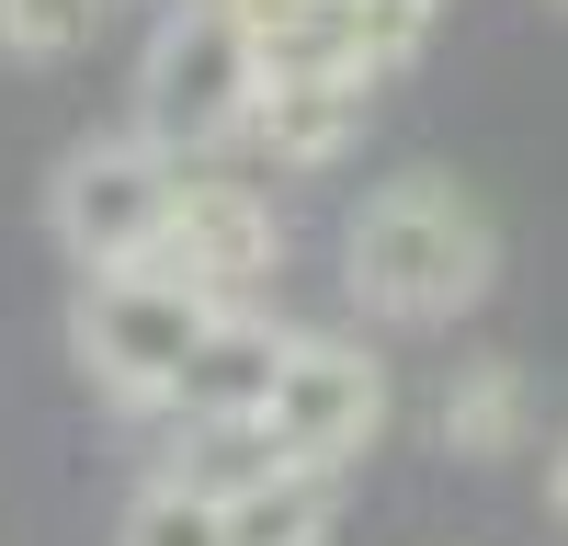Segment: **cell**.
Here are the masks:
<instances>
[{
    "instance_id": "cell-1",
    "label": "cell",
    "mask_w": 568,
    "mask_h": 546,
    "mask_svg": "<svg viewBox=\"0 0 568 546\" xmlns=\"http://www.w3.org/2000/svg\"><path fill=\"white\" fill-rule=\"evenodd\" d=\"M342 285H353V307L398 318V331H444V318H466V307L500 285V228L478 216L466 182L398 171V182H375L364 216H353Z\"/></svg>"
},
{
    "instance_id": "cell-2",
    "label": "cell",
    "mask_w": 568,
    "mask_h": 546,
    "mask_svg": "<svg viewBox=\"0 0 568 546\" xmlns=\"http://www.w3.org/2000/svg\"><path fill=\"white\" fill-rule=\"evenodd\" d=\"M375 433H387V364L364 342H342V331H284V364H273V387L251 410V444L273 467L342 478Z\"/></svg>"
},
{
    "instance_id": "cell-3",
    "label": "cell",
    "mask_w": 568,
    "mask_h": 546,
    "mask_svg": "<svg viewBox=\"0 0 568 546\" xmlns=\"http://www.w3.org/2000/svg\"><path fill=\"white\" fill-rule=\"evenodd\" d=\"M205 318H216V296L171 285V273H149V262H136V273H91L80 307H69V353H80V376L103 387L114 410H160Z\"/></svg>"
},
{
    "instance_id": "cell-4",
    "label": "cell",
    "mask_w": 568,
    "mask_h": 546,
    "mask_svg": "<svg viewBox=\"0 0 568 546\" xmlns=\"http://www.w3.org/2000/svg\"><path fill=\"white\" fill-rule=\"evenodd\" d=\"M251 34L216 12V0H171L160 34H149V69H136V136L149 149H216L240 136V103H251Z\"/></svg>"
},
{
    "instance_id": "cell-5",
    "label": "cell",
    "mask_w": 568,
    "mask_h": 546,
    "mask_svg": "<svg viewBox=\"0 0 568 546\" xmlns=\"http://www.w3.org/2000/svg\"><path fill=\"white\" fill-rule=\"evenodd\" d=\"M160 205H171V149H149L136 125L69 149L58 182H45V228L80 273H136L160 251Z\"/></svg>"
},
{
    "instance_id": "cell-6",
    "label": "cell",
    "mask_w": 568,
    "mask_h": 546,
    "mask_svg": "<svg viewBox=\"0 0 568 546\" xmlns=\"http://www.w3.org/2000/svg\"><path fill=\"white\" fill-rule=\"evenodd\" d=\"M273 262H284L273 194H251V182H227V171H194V182L171 171L149 273H171V285H194V296H216V307H240L251 285H273Z\"/></svg>"
},
{
    "instance_id": "cell-7",
    "label": "cell",
    "mask_w": 568,
    "mask_h": 546,
    "mask_svg": "<svg viewBox=\"0 0 568 546\" xmlns=\"http://www.w3.org/2000/svg\"><path fill=\"white\" fill-rule=\"evenodd\" d=\"M375 114V80L342 69V58H284V69H251V103H240V136H262L273 171H329L364 136Z\"/></svg>"
},
{
    "instance_id": "cell-8",
    "label": "cell",
    "mask_w": 568,
    "mask_h": 546,
    "mask_svg": "<svg viewBox=\"0 0 568 546\" xmlns=\"http://www.w3.org/2000/svg\"><path fill=\"white\" fill-rule=\"evenodd\" d=\"M273 364H284V318H262L240 296V307H216L194 331V353H182V376H171L160 410H182V422H251L262 387H273Z\"/></svg>"
},
{
    "instance_id": "cell-9",
    "label": "cell",
    "mask_w": 568,
    "mask_h": 546,
    "mask_svg": "<svg viewBox=\"0 0 568 546\" xmlns=\"http://www.w3.org/2000/svg\"><path fill=\"white\" fill-rule=\"evenodd\" d=\"M524 444H535V376L511 353L455 364V387H444V455H466V467H511Z\"/></svg>"
},
{
    "instance_id": "cell-10",
    "label": "cell",
    "mask_w": 568,
    "mask_h": 546,
    "mask_svg": "<svg viewBox=\"0 0 568 546\" xmlns=\"http://www.w3.org/2000/svg\"><path fill=\"white\" fill-rule=\"evenodd\" d=\"M216 524H227V546H329V524H342V478L262 467L240 489H216Z\"/></svg>"
},
{
    "instance_id": "cell-11",
    "label": "cell",
    "mask_w": 568,
    "mask_h": 546,
    "mask_svg": "<svg viewBox=\"0 0 568 546\" xmlns=\"http://www.w3.org/2000/svg\"><path fill=\"white\" fill-rule=\"evenodd\" d=\"M227 23L251 34V58L284 69V58H342V0H216ZM353 69V58H342Z\"/></svg>"
},
{
    "instance_id": "cell-12",
    "label": "cell",
    "mask_w": 568,
    "mask_h": 546,
    "mask_svg": "<svg viewBox=\"0 0 568 546\" xmlns=\"http://www.w3.org/2000/svg\"><path fill=\"white\" fill-rule=\"evenodd\" d=\"M433 23H444V0H342V58L364 80H387L433 46Z\"/></svg>"
},
{
    "instance_id": "cell-13",
    "label": "cell",
    "mask_w": 568,
    "mask_h": 546,
    "mask_svg": "<svg viewBox=\"0 0 568 546\" xmlns=\"http://www.w3.org/2000/svg\"><path fill=\"white\" fill-rule=\"evenodd\" d=\"M114 546H227V524H216V489H205V478H149V489L125 501Z\"/></svg>"
},
{
    "instance_id": "cell-14",
    "label": "cell",
    "mask_w": 568,
    "mask_h": 546,
    "mask_svg": "<svg viewBox=\"0 0 568 546\" xmlns=\"http://www.w3.org/2000/svg\"><path fill=\"white\" fill-rule=\"evenodd\" d=\"M103 23V0H0V58H69Z\"/></svg>"
}]
</instances>
